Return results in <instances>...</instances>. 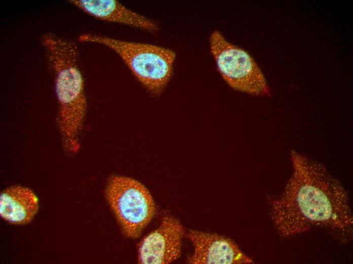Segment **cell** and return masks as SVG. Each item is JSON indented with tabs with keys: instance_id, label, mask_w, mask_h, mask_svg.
Wrapping results in <instances>:
<instances>
[{
	"instance_id": "1",
	"label": "cell",
	"mask_w": 353,
	"mask_h": 264,
	"mask_svg": "<svg viewBox=\"0 0 353 264\" xmlns=\"http://www.w3.org/2000/svg\"><path fill=\"white\" fill-rule=\"evenodd\" d=\"M292 173L281 194L270 200L274 225L284 237L314 227L343 232L352 229V216L346 190L322 163L294 150Z\"/></svg>"
},
{
	"instance_id": "2",
	"label": "cell",
	"mask_w": 353,
	"mask_h": 264,
	"mask_svg": "<svg viewBox=\"0 0 353 264\" xmlns=\"http://www.w3.org/2000/svg\"><path fill=\"white\" fill-rule=\"evenodd\" d=\"M79 40L100 44L114 50L154 95L161 94L171 79L175 54L169 49L89 34L80 35Z\"/></svg>"
},
{
	"instance_id": "3",
	"label": "cell",
	"mask_w": 353,
	"mask_h": 264,
	"mask_svg": "<svg viewBox=\"0 0 353 264\" xmlns=\"http://www.w3.org/2000/svg\"><path fill=\"white\" fill-rule=\"evenodd\" d=\"M209 44L218 70L231 88L254 96L270 95L263 74L247 52L227 41L218 30L211 34Z\"/></svg>"
},
{
	"instance_id": "4",
	"label": "cell",
	"mask_w": 353,
	"mask_h": 264,
	"mask_svg": "<svg viewBox=\"0 0 353 264\" xmlns=\"http://www.w3.org/2000/svg\"><path fill=\"white\" fill-rule=\"evenodd\" d=\"M105 194L125 235L130 238L138 237L155 213L149 190L134 179L113 176L108 181Z\"/></svg>"
},
{
	"instance_id": "5",
	"label": "cell",
	"mask_w": 353,
	"mask_h": 264,
	"mask_svg": "<svg viewBox=\"0 0 353 264\" xmlns=\"http://www.w3.org/2000/svg\"><path fill=\"white\" fill-rule=\"evenodd\" d=\"M185 234L181 222L170 215L164 216L160 226L143 240L138 261L144 264H166L178 259Z\"/></svg>"
},
{
	"instance_id": "6",
	"label": "cell",
	"mask_w": 353,
	"mask_h": 264,
	"mask_svg": "<svg viewBox=\"0 0 353 264\" xmlns=\"http://www.w3.org/2000/svg\"><path fill=\"white\" fill-rule=\"evenodd\" d=\"M188 238L193 247L188 262L192 264L252 263L253 260L242 252L231 239L216 234L190 230Z\"/></svg>"
},
{
	"instance_id": "7",
	"label": "cell",
	"mask_w": 353,
	"mask_h": 264,
	"mask_svg": "<svg viewBox=\"0 0 353 264\" xmlns=\"http://www.w3.org/2000/svg\"><path fill=\"white\" fill-rule=\"evenodd\" d=\"M87 14L106 22H115L155 32L158 23L154 20L130 10L115 0H69Z\"/></svg>"
},
{
	"instance_id": "8",
	"label": "cell",
	"mask_w": 353,
	"mask_h": 264,
	"mask_svg": "<svg viewBox=\"0 0 353 264\" xmlns=\"http://www.w3.org/2000/svg\"><path fill=\"white\" fill-rule=\"evenodd\" d=\"M38 209V198L28 188L14 186L1 194V217L10 223L23 225L30 222Z\"/></svg>"
}]
</instances>
